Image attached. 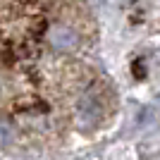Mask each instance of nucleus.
<instances>
[{
  "label": "nucleus",
  "mask_w": 160,
  "mask_h": 160,
  "mask_svg": "<svg viewBox=\"0 0 160 160\" xmlns=\"http://www.w3.org/2000/svg\"><path fill=\"white\" fill-rule=\"evenodd\" d=\"M158 100H160V96H158Z\"/></svg>",
  "instance_id": "obj_3"
},
{
  "label": "nucleus",
  "mask_w": 160,
  "mask_h": 160,
  "mask_svg": "<svg viewBox=\"0 0 160 160\" xmlns=\"http://www.w3.org/2000/svg\"><path fill=\"white\" fill-rule=\"evenodd\" d=\"M48 38H50V46H53L55 50H62V53L77 46V33L69 27H55L53 31L48 33Z\"/></svg>",
  "instance_id": "obj_2"
},
{
  "label": "nucleus",
  "mask_w": 160,
  "mask_h": 160,
  "mask_svg": "<svg viewBox=\"0 0 160 160\" xmlns=\"http://www.w3.org/2000/svg\"><path fill=\"white\" fill-rule=\"evenodd\" d=\"M100 117H103V105L98 103V98H96L91 91L84 93L81 100H79V120L84 122L86 127H93Z\"/></svg>",
  "instance_id": "obj_1"
}]
</instances>
